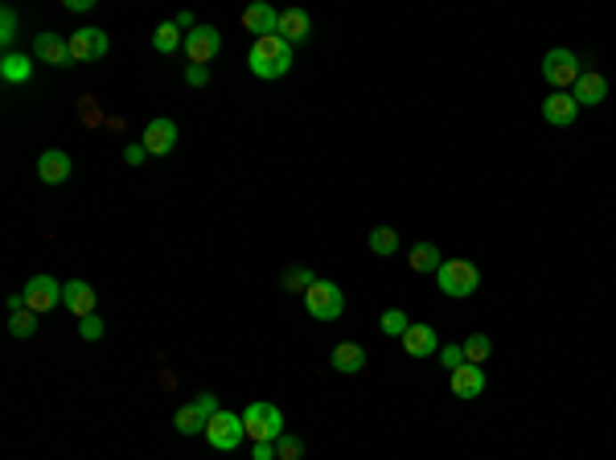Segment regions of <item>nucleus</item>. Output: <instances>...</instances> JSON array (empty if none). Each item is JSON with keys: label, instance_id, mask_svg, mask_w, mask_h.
I'll return each instance as SVG.
<instances>
[{"label": "nucleus", "instance_id": "obj_10", "mask_svg": "<svg viewBox=\"0 0 616 460\" xmlns=\"http://www.w3.org/2000/svg\"><path fill=\"white\" fill-rule=\"evenodd\" d=\"M575 116H580V103L567 91H551V99H542V119L555 124V128H571Z\"/></svg>", "mask_w": 616, "mask_h": 460}, {"label": "nucleus", "instance_id": "obj_34", "mask_svg": "<svg viewBox=\"0 0 616 460\" xmlns=\"http://www.w3.org/2000/svg\"><path fill=\"white\" fill-rule=\"evenodd\" d=\"M185 83H190V86H206V83H210V66H185Z\"/></svg>", "mask_w": 616, "mask_h": 460}, {"label": "nucleus", "instance_id": "obj_18", "mask_svg": "<svg viewBox=\"0 0 616 460\" xmlns=\"http://www.w3.org/2000/svg\"><path fill=\"white\" fill-rule=\"evenodd\" d=\"M243 29L259 33V37H272L280 29V12L272 4H251V9H243Z\"/></svg>", "mask_w": 616, "mask_h": 460}, {"label": "nucleus", "instance_id": "obj_2", "mask_svg": "<svg viewBox=\"0 0 616 460\" xmlns=\"http://www.w3.org/2000/svg\"><path fill=\"white\" fill-rule=\"evenodd\" d=\"M436 288L444 292V296L460 300V296H473V292L481 288V271L477 263H468V259H444L436 271Z\"/></svg>", "mask_w": 616, "mask_h": 460}, {"label": "nucleus", "instance_id": "obj_11", "mask_svg": "<svg viewBox=\"0 0 616 460\" xmlns=\"http://www.w3.org/2000/svg\"><path fill=\"white\" fill-rule=\"evenodd\" d=\"M62 304L75 312L78 321H83V317H95V288H91L86 279H66L62 284Z\"/></svg>", "mask_w": 616, "mask_h": 460}, {"label": "nucleus", "instance_id": "obj_26", "mask_svg": "<svg viewBox=\"0 0 616 460\" xmlns=\"http://www.w3.org/2000/svg\"><path fill=\"white\" fill-rule=\"evenodd\" d=\"M460 345H465V358H468V362H477V366L485 362L489 353H493V342H489L485 333H468Z\"/></svg>", "mask_w": 616, "mask_h": 460}, {"label": "nucleus", "instance_id": "obj_15", "mask_svg": "<svg viewBox=\"0 0 616 460\" xmlns=\"http://www.w3.org/2000/svg\"><path fill=\"white\" fill-rule=\"evenodd\" d=\"M33 54L50 66H66L70 62V42L58 37V33H37V37H33Z\"/></svg>", "mask_w": 616, "mask_h": 460}, {"label": "nucleus", "instance_id": "obj_27", "mask_svg": "<svg viewBox=\"0 0 616 460\" xmlns=\"http://www.w3.org/2000/svg\"><path fill=\"white\" fill-rule=\"evenodd\" d=\"M280 284H284L288 292H308L312 284H317V271H312V268H292V271L280 276Z\"/></svg>", "mask_w": 616, "mask_h": 460}, {"label": "nucleus", "instance_id": "obj_12", "mask_svg": "<svg viewBox=\"0 0 616 460\" xmlns=\"http://www.w3.org/2000/svg\"><path fill=\"white\" fill-rule=\"evenodd\" d=\"M149 157H165V152L177 149V124L173 119H152L149 128H144V140H140Z\"/></svg>", "mask_w": 616, "mask_h": 460}, {"label": "nucleus", "instance_id": "obj_28", "mask_svg": "<svg viewBox=\"0 0 616 460\" xmlns=\"http://www.w3.org/2000/svg\"><path fill=\"white\" fill-rule=\"evenodd\" d=\"M378 325H383L386 337H403V333L411 329V321H407V312H403V309H386V312H383V321H378Z\"/></svg>", "mask_w": 616, "mask_h": 460}, {"label": "nucleus", "instance_id": "obj_19", "mask_svg": "<svg viewBox=\"0 0 616 460\" xmlns=\"http://www.w3.org/2000/svg\"><path fill=\"white\" fill-rule=\"evenodd\" d=\"M70 157H66L62 149H50V152H42V161H37V177H42L45 185H58V182H66L70 177Z\"/></svg>", "mask_w": 616, "mask_h": 460}, {"label": "nucleus", "instance_id": "obj_13", "mask_svg": "<svg viewBox=\"0 0 616 460\" xmlns=\"http://www.w3.org/2000/svg\"><path fill=\"white\" fill-rule=\"evenodd\" d=\"M452 395H457V399H477V395H485V366L465 362L460 370H452Z\"/></svg>", "mask_w": 616, "mask_h": 460}, {"label": "nucleus", "instance_id": "obj_20", "mask_svg": "<svg viewBox=\"0 0 616 460\" xmlns=\"http://www.w3.org/2000/svg\"><path fill=\"white\" fill-rule=\"evenodd\" d=\"M407 263H411V271H419V276H436L440 263H444V255H440L436 243H415L411 255H407Z\"/></svg>", "mask_w": 616, "mask_h": 460}, {"label": "nucleus", "instance_id": "obj_6", "mask_svg": "<svg viewBox=\"0 0 616 460\" xmlns=\"http://www.w3.org/2000/svg\"><path fill=\"white\" fill-rule=\"evenodd\" d=\"M580 75H584V70H580V58H575L571 50H563V45H559V50H547V58H542V78H547L555 91L575 86Z\"/></svg>", "mask_w": 616, "mask_h": 460}, {"label": "nucleus", "instance_id": "obj_14", "mask_svg": "<svg viewBox=\"0 0 616 460\" xmlns=\"http://www.w3.org/2000/svg\"><path fill=\"white\" fill-rule=\"evenodd\" d=\"M403 350L411 353V358H432V353H440V337L432 325H411V329L403 333Z\"/></svg>", "mask_w": 616, "mask_h": 460}, {"label": "nucleus", "instance_id": "obj_32", "mask_svg": "<svg viewBox=\"0 0 616 460\" xmlns=\"http://www.w3.org/2000/svg\"><path fill=\"white\" fill-rule=\"evenodd\" d=\"M440 362H444V370H448V375H452V370H460V366L468 362V358H465V345H460V342L444 345V350H440Z\"/></svg>", "mask_w": 616, "mask_h": 460}, {"label": "nucleus", "instance_id": "obj_3", "mask_svg": "<svg viewBox=\"0 0 616 460\" xmlns=\"http://www.w3.org/2000/svg\"><path fill=\"white\" fill-rule=\"evenodd\" d=\"M243 424H247V436L255 444H276L284 436V411L276 403H251L243 411Z\"/></svg>", "mask_w": 616, "mask_h": 460}, {"label": "nucleus", "instance_id": "obj_33", "mask_svg": "<svg viewBox=\"0 0 616 460\" xmlns=\"http://www.w3.org/2000/svg\"><path fill=\"white\" fill-rule=\"evenodd\" d=\"M103 333H107V325L99 321V317H83V321H78V337H83V342H99Z\"/></svg>", "mask_w": 616, "mask_h": 460}, {"label": "nucleus", "instance_id": "obj_17", "mask_svg": "<svg viewBox=\"0 0 616 460\" xmlns=\"http://www.w3.org/2000/svg\"><path fill=\"white\" fill-rule=\"evenodd\" d=\"M280 37H284L288 45H296V42H304L308 33H312V17H308L304 9H284L280 12Z\"/></svg>", "mask_w": 616, "mask_h": 460}, {"label": "nucleus", "instance_id": "obj_9", "mask_svg": "<svg viewBox=\"0 0 616 460\" xmlns=\"http://www.w3.org/2000/svg\"><path fill=\"white\" fill-rule=\"evenodd\" d=\"M25 300H29V312H50L62 304V284L53 276H33L25 284Z\"/></svg>", "mask_w": 616, "mask_h": 460}, {"label": "nucleus", "instance_id": "obj_22", "mask_svg": "<svg viewBox=\"0 0 616 460\" xmlns=\"http://www.w3.org/2000/svg\"><path fill=\"white\" fill-rule=\"evenodd\" d=\"M206 424H210V416L202 411V403H198V399H193V403H185L177 416H173V428H177L181 436H198V432H206Z\"/></svg>", "mask_w": 616, "mask_h": 460}, {"label": "nucleus", "instance_id": "obj_37", "mask_svg": "<svg viewBox=\"0 0 616 460\" xmlns=\"http://www.w3.org/2000/svg\"><path fill=\"white\" fill-rule=\"evenodd\" d=\"M66 9H70V12H86V9H95V0H66Z\"/></svg>", "mask_w": 616, "mask_h": 460}, {"label": "nucleus", "instance_id": "obj_5", "mask_svg": "<svg viewBox=\"0 0 616 460\" xmlns=\"http://www.w3.org/2000/svg\"><path fill=\"white\" fill-rule=\"evenodd\" d=\"M206 440H210V448H218V452H234L239 444L247 440V424H243V416H234V411H218V416L206 424V432H202Z\"/></svg>", "mask_w": 616, "mask_h": 460}, {"label": "nucleus", "instance_id": "obj_24", "mask_svg": "<svg viewBox=\"0 0 616 460\" xmlns=\"http://www.w3.org/2000/svg\"><path fill=\"white\" fill-rule=\"evenodd\" d=\"M152 45H157V54H177L181 45H185V33H181L173 21H165V25H157V33H152Z\"/></svg>", "mask_w": 616, "mask_h": 460}, {"label": "nucleus", "instance_id": "obj_23", "mask_svg": "<svg viewBox=\"0 0 616 460\" xmlns=\"http://www.w3.org/2000/svg\"><path fill=\"white\" fill-rule=\"evenodd\" d=\"M29 75H33V66H29V58L25 54H4L0 58V78H4V83H29Z\"/></svg>", "mask_w": 616, "mask_h": 460}, {"label": "nucleus", "instance_id": "obj_4", "mask_svg": "<svg viewBox=\"0 0 616 460\" xmlns=\"http://www.w3.org/2000/svg\"><path fill=\"white\" fill-rule=\"evenodd\" d=\"M304 309L312 321H337L341 312H345V296L333 279H317L312 288L304 292Z\"/></svg>", "mask_w": 616, "mask_h": 460}, {"label": "nucleus", "instance_id": "obj_36", "mask_svg": "<svg viewBox=\"0 0 616 460\" xmlns=\"http://www.w3.org/2000/svg\"><path fill=\"white\" fill-rule=\"evenodd\" d=\"M251 460H280V456H276V444H255Z\"/></svg>", "mask_w": 616, "mask_h": 460}, {"label": "nucleus", "instance_id": "obj_8", "mask_svg": "<svg viewBox=\"0 0 616 460\" xmlns=\"http://www.w3.org/2000/svg\"><path fill=\"white\" fill-rule=\"evenodd\" d=\"M181 50L190 54L193 66H206L223 54V33L214 29V25H198L193 33H185V45H181Z\"/></svg>", "mask_w": 616, "mask_h": 460}, {"label": "nucleus", "instance_id": "obj_29", "mask_svg": "<svg viewBox=\"0 0 616 460\" xmlns=\"http://www.w3.org/2000/svg\"><path fill=\"white\" fill-rule=\"evenodd\" d=\"M12 42H17V9L4 4V9H0V45L9 50ZM9 54H12V50H9Z\"/></svg>", "mask_w": 616, "mask_h": 460}, {"label": "nucleus", "instance_id": "obj_25", "mask_svg": "<svg viewBox=\"0 0 616 460\" xmlns=\"http://www.w3.org/2000/svg\"><path fill=\"white\" fill-rule=\"evenodd\" d=\"M370 251L374 255L391 259L394 251H399V230H391V226H374L370 230Z\"/></svg>", "mask_w": 616, "mask_h": 460}, {"label": "nucleus", "instance_id": "obj_31", "mask_svg": "<svg viewBox=\"0 0 616 460\" xmlns=\"http://www.w3.org/2000/svg\"><path fill=\"white\" fill-rule=\"evenodd\" d=\"M276 456L280 460H300V456H304V440H300V436H288V432H284V436L276 440Z\"/></svg>", "mask_w": 616, "mask_h": 460}, {"label": "nucleus", "instance_id": "obj_16", "mask_svg": "<svg viewBox=\"0 0 616 460\" xmlns=\"http://www.w3.org/2000/svg\"><path fill=\"white\" fill-rule=\"evenodd\" d=\"M608 99V78L596 75V70H584L580 83H575V103H584V108H600Z\"/></svg>", "mask_w": 616, "mask_h": 460}, {"label": "nucleus", "instance_id": "obj_1", "mask_svg": "<svg viewBox=\"0 0 616 460\" xmlns=\"http://www.w3.org/2000/svg\"><path fill=\"white\" fill-rule=\"evenodd\" d=\"M247 66H251V75L255 78H284L288 70H292V45L280 37V33H272V37H255V45H251V54H247Z\"/></svg>", "mask_w": 616, "mask_h": 460}, {"label": "nucleus", "instance_id": "obj_30", "mask_svg": "<svg viewBox=\"0 0 616 460\" xmlns=\"http://www.w3.org/2000/svg\"><path fill=\"white\" fill-rule=\"evenodd\" d=\"M9 333L12 337H33L37 333V312H12V321H9Z\"/></svg>", "mask_w": 616, "mask_h": 460}, {"label": "nucleus", "instance_id": "obj_21", "mask_svg": "<svg viewBox=\"0 0 616 460\" xmlns=\"http://www.w3.org/2000/svg\"><path fill=\"white\" fill-rule=\"evenodd\" d=\"M329 362H333V370H337V375H358L361 366H366V350H361V345H353V342H341L337 350L329 353Z\"/></svg>", "mask_w": 616, "mask_h": 460}, {"label": "nucleus", "instance_id": "obj_35", "mask_svg": "<svg viewBox=\"0 0 616 460\" xmlns=\"http://www.w3.org/2000/svg\"><path fill=\"white\" fill-rule=\"evenodd\" d=\"M124 161H128V165H144V161H149V149H144V144H128V149H124Z\"/></svg>", "mask_w": 616, "mask_h": 460}, {"label": "nucleus", "instance_id": "obj_7", "mask_svg": "<svg viewBox=\"0 0 616 460\" xmlns=\"http://www.w3.org/2000/svg\"><path fill=\"white\" fill-rule=\"evenodd\" d=\"M70 62H99V58H107V50H111V42H107V33L95 29V25H86V29H75L70 37Z\"/></svg>", "mask_w": 616, "mask_h": 460}]
</instances>
